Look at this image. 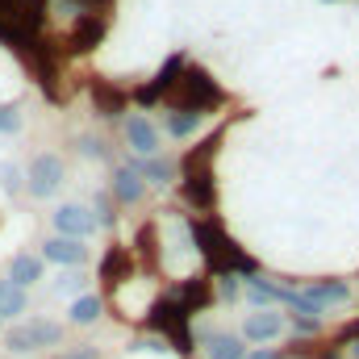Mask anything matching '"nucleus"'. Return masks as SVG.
Returning <instances> with one entry per match:
<instances>
[{"instance_id":"f257e3e1","label":"nucleus","mask_w":359,"mask_h":359,"mask_svg":"<svg viewBox=\"0 0 359 359\" xmlns=\"http://www.w3.org/2000/svg\"><path fill=\"white\" fill-rule=\"evenodd\" d=\"M188 230H192V243L201 247V255L209 259V268L217 271V276H255V264L213 222H188Z\"/></svg>"},{"instance_id":"f03ea898","label":"nucleus","mask_w":359,"mask_h":359,"mask_svg":"<svg viewBox=\"0 0 359 359\" xmlns=\"http://www.w3.org/2000/svg\"><path fill=\"white\" fill-rule=\"evenodd\" d=\"M4 343H8V351L29 355V351H42V347H59V343H63V326L50 322V318H29V322L13 326V330L4 334Z\"/></svg>"},{"instance_id":"7ed1b4c3","label":"nucleus","mask_w":359,"mask_h":359,"mask_svg":"<svg viewBox=\"0 0 359 359\" xmlns=\"http://www.w3.org/2000/svg\"><path fill=\"white\" fill-rule=\"evenodd\" d=\"M176 88H180V104L176 109H196V113H205V109H213V104L222 100V88L209 80L205 67H188V63H184Z\"/></svg>"},{"instance_id":"20e7f679","label":"nucleus","mask_w":359,"mask_h":359,"mask_svg":"<svg viewBox=\"0 0 359 359\" xmlns=\"http://www.w3.org/2000/svg\"><path fill=\"white\" fill-rule=\"evenodd\" d=\"M63 176H67V168H63L59 155H38V159L29 163V172H25V188H29L38 201H46V196H55V192L63 188Z\"/></svg>"},{"instance_id":"39448f33","label":"nucleus","mask_w":359,"mask_h":359,"mask_svg":"<svg viewBox=\"0 0 359 359\" xmlns=\"http://www.w3.org/2000/svg\"><path fill=\"white\" fill-rule=\"evenodd\" d=\"M55 230H59V238H88L92 230H96V217H92V209L84 205H59L55 209Z\"/></svg>"},{"instance_id":"423d86ee","label":"nucleus","mask_w":359,"mask_h":359,"mask_svg":"<svg viewBox=\"0 0 359 359\" xmlns=\"http://www.w3.org/2000/svg\"><path fill=\"white\" fill-rule=\"evenodd\" d=\"M126 142H130V151H134L138 159L159 155V130H155L142 113H130V117H126Z\"/></svg>"},{"instance_id":"0eeeda50","label":"nucleus","mask_w":359,"mask_h":359,"mask_svg":"<svg viewBox=\"0 0 359 359\" xmlns=\"http://www.w3.org/2000/svg\"><path fill=\"white\" fill-rule=\"evenodd\" d=\"M42 259H50V264H59V268H80L84 259H88V247L80 243V238H46L42 243Z\"/></svg>"},{"instance_id":"6e6552de","label":"nucleus","mask_w":359,"mask_h":359,"mask_svg":"<svg viewBox=\"0 0 359 359\" xmlns=\"http://www.w3.org/2000/svg\"><path fill=\"white\" fill-rule=\"evenodd\" d=\"M142 192H147V184H142V176H138L130 163H121V168L113 172V201H117V205H138Z\"/></svg>"},{"instance_id":"1a4fd4ad","label":"nucleus","mask_w":359,"mask_h":359,"mask_svg":"<svg viewBox=\"0 0 359 359\" xmlns=\"http://www.w3.org/2000/svg\"><path fill=\"white\" fill-rule=\"evenodd\" d=\"M130 168L142 176V184H155V188H168L176 180V163L163 159V155H151V159H130Z\"/></svg>"},{"instance_id":"9d476101","label":"nucleus","mask_w":359,"mask_h":359,"mask_svg":"<svg viewBox=\"0 0 359 359\" xmlns=\"http://www.w3.org/2000/svg\"><path fill=\"white\" fill-rule=\"evenodd\" d=\"M184 196H188V205H196V209H209V205H213V180H209V168L188 163V184H184Z\"/></svg>"},{"instance_id":"9b49d317","label":"nucleus","mask_w":359,"mask_h":359,"mask_svg":"<svg viewBox=\"0 0 359 359\" xmlns=\"http://www.w3.org/2000/svg\"><path fill=\"white\" fill-rule=\"evenodd\" d=\"M305 297H309V301H313V305L326 313L330 305H343V301H351V288H347L343 280H318V284H309V288H305Z\"/></svg>"},{"instance_id":"f8f14e48","label":"nucleus","mask_w":359,"mask_h":359,"mask_svg":"<svg viewBox=\"0 0 359 359\" xmlns=\"http://www.w3.org/2000/svg\"><path fill=\"white\" fill-rule=\"evenodd\" d=\"M280 330H284V318H280V313H271V309L247 318V339H251V343H271Z\"/></svg>"},{"instance_id":"ddd939ff","label":"nucleus","mask_w":359,"mask_h":359,"mask_svg":"<svg viewBox=\"0 0 359 359\" xmlns=\"http://www.w3.org/2000/svg\"><path fill=\"white\" fill-rule=\"evenodd\" d=\"M205 351H209V359H247V343H243L238 334H217V330H209Z\"/></svg>"},{"instance_id":"4468645a","label":"nucleus","mask_w":359,"mask_h":359,"mask_svg":"<svg viewBox=\"0 0 359 359\" xmlns=\"http://www.w3.org/2000/svg\"><path fill=\"white\" fill-rule=\"evenodd\" d=\"M292 292L297 288H280V284H271V280H259V276H251V284H247V297L255 301V305H288L292 301Z\"/></svg>"},{"instance_id":"2eb2a0df","label":"nucleus","mask_w":359,"mask_h":359,"mask_svg":"<svg viewBox=\"0 0 359 359\" xmlns=\"http://www.w3.org/2000/svg\"><path fill=\"white\" fill-rule=\"evenodd\" d=\"M25 305H29L25 288H17V284L4 276V280H0V322H8V318H21V313H25Z\"/></svg>"},{"instance_id":"dca6fc26","label":"nucleus","mask_w":359,"mask_h":359,"mask_svg":"<svg viewBox=\"0 0 359 359\" xmlns=\"http://www.w3.org/2000/svg\"><path fill=\"white\" fill-rule=\"evenodd\" d=\"M201 117H205V113H196V109H172V113H163V130H168L172 138H188V134H196Z\"/></svg>"},{"instance_id":"f3484780","label":"nucleus","mask_w":359,"mask_h":359,"mask_svg":"<svg viewBox=\"0 0 359 359\" xmlns=\"http://www.w3.org/2000/svg\"><path fill=\"white\" fill-rule=\"evenodd\" d=\"M8 280H13L17 288L38 284V280H42V259H38V255H17V259L8 264Z\"/></svg>"},{"instance_id":"a211bd4d","label":"nucleus","mask_w":359,"mask_h":359,"mask_svg":"<svg viewBox=\"0 0 359 359\" xmlns=\"http://www.w3.org/2000/svg\"><path fill=\"white\" fill-rule=\"evenodd\" d=\"M100 309H104V305H100V297H76V301H72V313H67V318H72V322H76V326H92V322H96V318H100Z\"/></svg>"},{"instance_id":"6ab92c4d","label":"nucleus","mask_w":359,"mask_h":359,"mask_svg":"<svg viewBox=\"0 0 359 359\" xmlns=\"http://www.w3.org/2000/svg\"><path fill=\"white\" fill-rule=\"evenodd\" d=\"M92 217H96V226H113V217H117V213H113V201H109L104 192L96 196V205H92Z\"/></svg>"},{"instance_id":"aec40b11","label":"nucleus","mask_w":359,"mask_h":359,"mask_svg":"<svg viewBox=\"0 0 359 359\" xmlns=\"http://www.w3.org/2000/svg\"><path fill=\"white\" fill-rule=\"evenodd\" d=\"M21 130V113L13 104H0V134H17Z\"/></svg>"},{"instance_id":"412c9836","label":"nucleus","mask_w":359,"mask_h":359,"mask_svg":"<svg viewBox=\"0 0 359 359\" xmlns=\"http://www.w3.org/2000/svg\"><path fill=\"white\" fill-rule=\"evenodd\" d=\"M80 155H88V159H104L109 151H104L100 138H80Z\"/></svg>"},{"instance_id":"4be33fe9","label":"nucleus","mask_w":359,"mask_h":359,"mask_svg":"<svg viewBox=\"0 0 359 359\" xmlns=\"http://www.w3.org/2000/svg\"><path fill=\"white\" fill-rule=\"evenodd\" d=\"M217 292H222V301H234L238 297V280L234 276H217Z\"/></svg>"},{"instance_id":"5701e85b","label":"nucleus","mask_w":359,"mask_h":359,"mask_svg":"<svg viewBox=\"0 0 359 359\" xmlns=\"http://www.w3.org/2000/svg\"><path fill=\"white\" fill-rule=\"evenodd\" d=\"M0 184H4L8 192H17V188H21V172H17V168H0Z\"/></svg>"},{"instance_id":"b1692460","label":"nucleus","mask_w":359,"mask_h":359,"mask_svg":"<svg viewBox=\"0 0 359 359\" xmlns=\"http://www.w3.org/2000/svg\"><path fill=\"white\" fill-rule=\"evenodd\" d=\"M318 326H322V318H292V330L297 334H313Z\"/></svg>"},{"instance_id":"393cba45","label":"nucleus","mask_w":359,"mask_h":359,"mask_svg":"<svg viewBox=\"0 0 359 359\" xmlns=\"http://www.w3.org/2000/svg\"><path fill=\"white\" fill-rule=\"evenodd\" d=\"M84 288V276H63L59 280V292H80Z\"/></svg>"},{"instance_id":"a878e982","label":"nucleus","mask_w":359,"mask_h":359,"mask_svg":"<svg viewBox=\"0 0 359 359\" xmlns=\"http://www.w3.org/2000/svg\"><path fill=\"white\" fill-rule=\"evenodd\" d=\"M55 359H96V351L84 347V351H67V355H55Z\"/></svg>"},{"instance_id":"bb28decb","label":"nucleus","mask_w":359,"mask_h":359,"mask_svg":"<svg viewBox=\"0 0 359 359\" xmlns=\"http://www.w3.org/2000/svg\"><path fill=\"white\" fill-rule=\"evenodd\" d=\"M247 359H280V355H276V351H264V347H259L255 355H247Z\"/></svg>"},{"instance_id":"cd10ccee","label":"nucleus","mask_w":359,"mask_h":359,"mask_svg":"<svg viewBox=\"0 0 359 359\" xmlns=\"http://www.w3.org/2000/svg\"><path fill=\"white\" fill-rule=\"evenodd\" d=\"M351 355H355V359H359V339H355V347H351Z\"/></svg>"},{"instance_id":"c85d7f7f","label":"nucleus","mask_w":359,"mask_h":359,"mask_svg":"<svg viewBox=\"0 0 359 359\" xmlns=\"http://www.w3.org/2000/svg\"><path fill=\"white\" fill-rule=\"evenodd\" d=\"M0 334H4V322H0Z\"/></svg>"}]
</instances>
